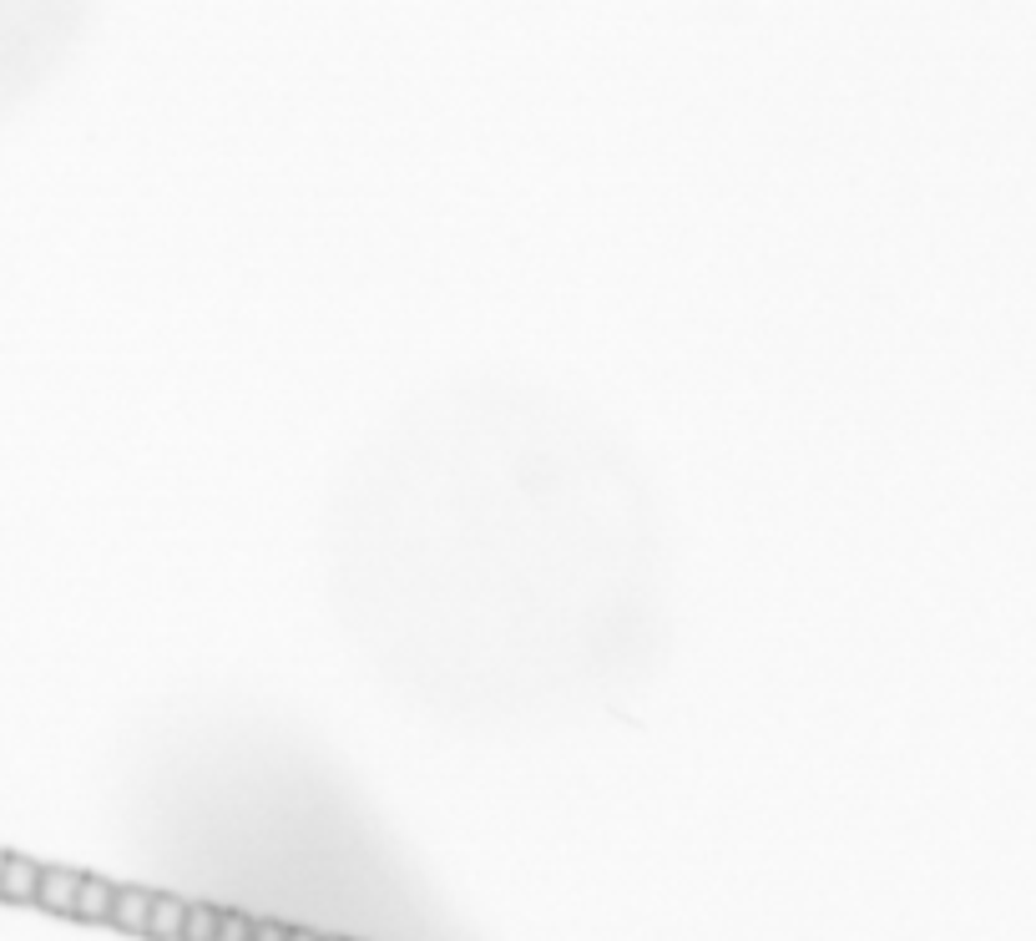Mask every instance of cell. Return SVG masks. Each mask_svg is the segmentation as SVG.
Listing matches in <instances>:
<instances>
[{"label":"cell","instance_id":"obj_2","mask_svg":"<svg viewBox=\"0 0 1036 941\" xmlns=\"http://www.w3.org/2000/svg\"><path fill=\"white\" fill-rule=\"evenodd\" d=\"M147 916H152V891H142V886H117L112 891V921L122 931H147Z\"/></svg>","mask_w":1036,"mask_h":941},{"label":"cell","instance_id":"obj_3","mask_svg":"<svg viewBox=\"0 0 1036 941\" xmlns=\"http://www.w3.org/2000/svg\"><path fill=\"white\" fill-rule=\"evenodd\" d=\"M36 886H41V866L26 861V855H11V861H5V876H0V896L36 901Z\"/></svg>","mask_w":1036,"mask_h":941},{"label":"cell","instance_id":"obj_1","mask_svg":"<svg viewBox=\"0 0 1036 941\" xmlns=\"http://www.w3.org/2000/svg\"><path fill=\"white\" fill-rule=\"evenodd\" d=\"M76 891H81V876H76V870H61V866H51V870H41V886H36V901H41L46 912L72 916V906H76Z\"/></svg>","mask_w":1036,"mask_h":941},{"label":"cell","instance_id":"obj_10","mask_svg":"<svg viewBox=\"0 0 1036 941\" xmlns=\"http://www.w3.org/2000/svg\"><path fill=\"white\" fill-rule=\"evenodd\" d=\"M5 861H11V855H5V851H0V876H5Z\"/></svg>","mask_w":1036,"mask_h":941},{"label":"cell","instance_id":"obj_11","mask_svg":"<svg viewBox=\"0 0 1036 941\" xmlns=\"http://www.w3.org/2000/svg\"><path fill=\"white\" fill-rule=\"evenodd\" d=\"M319 941H339V937H319Z\"/></svg>","mask_w":1036,"mask_h":941},{"label":"cell","instance_id":"obj_7","mask_svg":"<svg viewBox=\"0 0 1036 941\" xmlns=\"http://www.w3.org/2000/svg\"><path fill=\"white\" fill-rule=\"evenodd\" d=\"M253 937V921L238 912H218V931H213V941H249Z\"/></svg>","mask_w":1036,"mask_h":941},{"label":"cell","instance_id":"obj_5","mask_svg":"<svg viewBox=\"0 0 1036 941\" xmlns=\"http://www.w3.org/2000/svg\"><path fill=\"white\" fill-rule=\"evenodd\" d=\"M182 916H188V901L177 896H152V916H147V931L152 937H182Z\"/></svg>","mask_w":1036,"mask_h":941},{"label":"cell","instance_id":"obj_8","mask_svg":"<svg viewBox=\"0 0 1036 941\" xmlns=\"http://www.w3.org/2000/svg\"><path fill=\"white\" fill-rule=\"evenodd\" d=\"M249 941H289V927H278V921H253Z\"/></svg>","mask_w":1036,"mask_h":941},{"label":"cell","instance_id":"obj_4","mask_svg":"<svg viewBox=\"0 0 1036 941\" xmlns=\"http://www.w3.org/2000/svg\"><path fill=\"white\" fill-rule=\"evenodd\" d=\"M112 891H117V886L97 881V876H81L72 916H81V921H112Z\"/></svg>","mask_w":1036,"mask_h":941},{"label":"cell","instance_id":"obj_9","mask_svg":"<svg viewBox=\"0 0 1036 941\" xmlns=\"http://www.w3.org/2000/svg\"><path fill=\"white\" fill-rule=\"evenodd\" d=\"M289 941H319L314 931H289Z\"/></svg>","mask_w":1036,"mask_h":941},{"label":"cell","instance_id":"obj_6","mask_svg":"<svg viewBox=\"0 0 1036 941\" xmlns=\"http://www.w3.org/2000/svg\"><path fill=\"white\" fill-rule=\"evenodd\" d=\"M213 931H218V912L192 901L188 916H182V941H213Z\"/></svg>","mask_w":1036,"mask_h":941}]
</instances>
